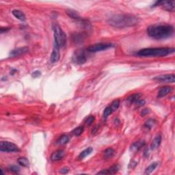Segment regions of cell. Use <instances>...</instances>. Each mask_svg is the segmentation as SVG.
Wrapping results in <instances>:
<instances>
[{
  "instance_id": "1",
  "label": "cell",
  "mask_w": 175,
  "mask_h": 175,
  "mask_svg": "<svg viewBox=\"0 0 175 175\" xmlns=\"http://www.w3.org/2000/svg\"><path fill=\"white\" fill-rule=\"evenodd\" d=\"M147 34L157 40H162L171 37L174 34V28L169 24H155L148 27Z\"/></svg>"
},
{
  "instance_id": "2",
  "label": "cell",
  "mask_w": 175,
  "mask_h": 175,
  "mask_svg": "<svg viewBox=\"0 0 175 175\" xmlns=\"http://www.w3.org/2000/svg\"><path fill=\"white\" fill-rule=\"evenodd\" d=\"M138 21V18L133 14H118L111 16L108 19V23L114 28H125L135 26Z\"/></svg>"
},
{
  "instance_id": "3",
  "label": "cell",
  "mask_w": 175,
  "mask_h": 175,
  "mask_svg": "<svg viewBox=\"0 0 175 175\" xmlns=\"http://www.w3.org/2000/svg\"><path fill=\"white\" fill-rule=\"evenodd\" d=\"M174 52V48L159 47V48L142 49L137 53V55L140 57H164Z\"/></svg>"
},
{
  "instance_id": "4",
  "label": "cell",
  "mask_w": 175,
  "mask_h": 175,
  "mask_svg": "<svg viewBox=\"0 0 175 175\" xmlns=\"http://www.w3.org/2000/svg\"><path fill=\"white\" fill-rule=\"evenodd\" d=\"M53 36H54L55 43L59 47H64L67 44V35L59 25L55 24L53 26Z\"/></svg>"
},
{
  "instance_id": "5",
  "label": "cell",
  "mask_w": 175,
  "mask_h": 175,
  "mask_svg": "<svg viewBox=\"0 0 175 175\" xmlns=\"http://www.w3.org/2000/svg\"><path fill=\"white\" fill-rule=\"evenodd\" d=\"M114 47V45L112 43H96V44L92 45L90 46L87 49L89 52L91 53H96L99 52V51H105L107 49L112 48Z\"/></svg>"
},
{
  "instance_id": "6",
  "label": "cell",
  "mask_w": 175,
  "mask_h": 175,
  "mask_svg": "<svg viewBox=\"0 0 175 175\" xmlns=\"http://www.w3.org/2000/svg\"><path fill=\"white\" fill-rule=\"evenodd\" d=\"M0 151L1 152H8V153H14L18 152L19 149L15 144L7 141H2L0 143Z\"/></svg>"
},
{
  "instance_id": "7",
  "label": "cell",
  "mask_w": 175,
  "mask_h": 175,
  "mask_svg": "<svg viewBox=\"0 0 175 175\" xmlns=\"http://www.w3.org/2000/svg\"><path fill=\"white\" fill-rule=\"evenodd\" d=\"M87 60L85 52L81 49L76 50L73 55V61L77 64L81 65L84 64Z\"/></svg>"
},
{
  "instance_id": "8",
  "label": "cell",
  "mask_w": 175,
  "mask_h": 175,
  "mask_svg": "<svg viewBox=\"0 0 175 175\" xmlns=\"http://www.w3.org/2000/svg\"><path fill=\"white\" fill-rule=\"evenodd\" d=\"M156 6H162L164 10L167 11L174 12L175 8V1H157L153 4V7Z\"/></svg>"
},
{
  "instance_id": "9",
  "label": "cell",
  "mask_w": 175,
  "mask_h": 175,
  "mask_svg": "<svg viewBox=\"0 0 175 175\" xmlns=\"http://www.w3.org/2000/svg\"><path fill=\"white\" fill-rule=\"evenodd\" d=\"M153 79L161 83H174L175 81V75L174 74H166V75L157 76L153 78Z\"/></svg>"
},
{
  "instance_id": "10",
  "label": "cell",
  "mask_w": 175,
  "mask_h": 175,
  "mask_svg": "<svg viewBox=\"0 0 175 175\" xmlns=\"http://www.w3.org/2000/svg\"><path fill=\"white\" fill-rule=\"evenodd\" d=\"M60 47L58 45L55 44L54 43V46H53V49L52 51V53H51V59L50 60L52 63H56L59 61L60 60Z\"/></svg>"
},
{
  "instance_id": "11",
  "label": "cell",
  "mask_w": 175,
  "mask_h": 175,
  "mask_svg": "<svg viewBox=\"0 0 175 175\" xmlns=\"http://www.w3.org/2000/svg\"><path fill=\"white\" fill-rule=\"evenodd\" d=\"M28 51V48L26 47H19V48H16L15 49H13L11 52L10 53V57H16L18 56V55H23L25 53H26Z\"/></svg>"
},
{
  "instance_id": "12",
  "label": "cell",
  "mask_w": 175,
  "mask_h": 175,
  "mask_svg": "<svg viewBox=\"0 0 175 175\" xmlns=\"http://www.w3.org/2000/svg\"><path fill=\"white\" fill-rule=\"evenodd\" d=\"M65 155V152L63 150H57V151L53 152L51 156V159L52 161H59L62 159Z\"/></svg>"
},
{
  "instance_id": "13",
  "label": "cell",
  "mask_w": 175,
  "mask_h": 175,
  "mask_svg": "<svg viewBox=\"0 0 175 175\" xmlns=\"http://www.w3.org/2000/svg\"><path fill=\"white\" fill-rule=\"evenodd\" d=\"M145 145V142L144 140H138L135 142L133 144H132L131 146L130 150L133 153H136L138 151H140L144 146Z\"/></svg>"
},
{
  "instance_id": "14",
  "label": "cell",
  "mask_w": 175,
  "mask_h": 175,
  "mask_svg": "<svg viewBox=\"0 0 175 175\" xmlns=\"http://www.w3.org/2000/svg\"><path fill=\"white\" fill-rule=\"evenodd\" d=\"M119 166L118 165H114L112 167H110L108 169H106L102 170V171L98 172L97 174H113L116 173L119 170Z\"/></svg>"
},
{
  "instance_id": "15",
  "label": "cell",
  "mask_w": 175,
  "mask_h": 175,
  "mask_svg": "<svg viewBox=\"0 0 175 175\" xmlns=\"http://www.w3.org/2000/svg\"><path fill=\"white\" fill-rule=\"evenodd\" d=\"M172 87H171V86H164V87L160 88L159 92H158L157 96L159 98L164 97V96L168 95V94L170 93V92H172Z\"/></svg>"
},
{
  "instance_id": "16",
  "label": "cell",
  "mask_w": 175,
  "mask_h": 175,
  "mask_svg": "<svg viewBox=\"0 0 175 175\" xmlns=\"http://www.w3.org/2000/svg\"><path fill=\"white\" fill-rule=\"evenodd\" d=\"M162 142V136L160 135H157L153 141H152L151 145V150H156L160 146V144Z\"/></svg>"
},
{
  "instance_id": "17",
  "label": "cell",
  "mask_w": 175,
  "mask_h": 175,
  "mask_svg": "<svg viewBox=\"0 0 175 175\" xmlns=\"http://www.w3.org/2000/svg\"><path fill=\"white\" fill-rule=\"evenodd\" d=\"M12 13L17 19L21 21H24L26 19V16L25 14L19 10H13L12 11Z\"/></svg>"
},
{
  "instance_id": "18",
  "label": "cell",
  "mask_w": 175,
  "mask_h": 175,
  "mask_svg": "<svg viewBox=\"0 0 175 175\" xmlns=\"http://www.w3.org/2000/svg\"><path fill=\"white\" fill-rule=\"evenodd\" d=\"M115 154V151L112 148H108L106 149L103 153V157L105 159H111Z\"/></svg>"
},
{
  "instance_id": "19",
  "label": "cell",
  "mask_w": 175,
  "mask_h": 175,
  "mask_svg": "<svg viewBox=\"0 0 175 175\" xmlns=\"http://www.w3.org/2000/svg\"><path fill=\"white\" fill-rule=\"evenodd\" d=\"M141 96H142V94L140 93H135V94H131V95L129 96V97H127V102L129 104L135 103L136 102L137 100L140 98Z\"/></svg>"
},
{
  "instance_id": "20",
  "label": "cell",
  "mask_w": 175,
  "mask_h": 175,
  "mask_svg": "<svg viewBox=\"0 0 175 175\" xmlns=\"http://www.w3.org/2000/svg\"><path fill=\"white\" fill-rule=\"evenodd\" d=\"M66 12H67V14L70 16V17L73 18V19L81 20V16H80L79 14H78V12L77 11H75V10L69 9V10H67V11H66Z\"/></svg>"
},
{
  "instance_id": "21",
  "label": "cell",
  "mask_w": 175,
  "mask_h": 175,
  "mask_svg": "<svg viewBox=\"0 0 175 175\" xmlns=\"http://www.w3.org/2000/svg\"><path fill=\"white\" fill-rule=\"evenodd\" d=\"M155 124H156V120H155V119L149 118V119H148V120L145 123V124H144V127H145L146 129L150 130V129L153 128V127L155 126Z\"/></svg>"
},
{
  "instance_id": "22",
  "label": "cell",
  "mask_w": 175,
  "mask_h": 175,
  "mask_svg": "<svg viewBox=\"0 0 175 175\" xmlns=\"http://www.w3.org/2000/svg\"><path fill=\"white\" fill-rule=\"evenodd\" d=\"M92 151H93V149H92V147L88 148V149H85V150H84V151H82L81 153L79 154V157H78V158H79V159H84V158L87 157L88 155H89L90 154L92 153Z\"/></svg>"
},
{
  "instance_id": "23",
  "label": "cell",
  "mask_w": 175,
  "mask_h": 175,
  "mask_svg": "<svg viewBox=\"0 0 175 175\" xmlns=\"http://www.w3.org/2000/svg\"><path fill=\"white\" fill-rule=\"evenodd\" d=\"M158 165H159V163H158V162H153V163H152L151 165H150L149 167L146 169L145 174H151L152 172L155 170V168L157 167Z\"/></svg>"
},
{
  "instance_id": "24",
  "label": "cell",
  "mask_w": 175,
  "mask_h": 175,
  "mask_svg": "<svg viewBox=\"0 0 175 175\" xmlns=\"http://www.w3.org/2000/svg\"><path fill=\"white\" fill-rule=\"evenodd\" d=\"M69 142V137L67 135H62L60 138L57 140V144L60 145H64L67 144Z\"/></svg>"
},
{
  "instance_id": "25",
  "label": "cell",
  "mask_w": 175,
  "mask_h": 175,
  "mask_svg": "<svg viewBox=\"0 0 175 175\" xmlns=\"http://www.w3.org/2000/svg\"><path fill=\"white\" fill-rule=\"evenodd\" d=\"M17 162L19 165L23 166V167H28V166L30 165V162H29V160L27 159L26 157H24L18 158Z\"/></svg>"
},
{
  "instance_id": "26",
  "label": "cell",
  "mask_w": 175,
  "mask_h": 175,
  "mask_svg": "<svg viewBox=\"0 0 175 175\" xmlns=\"http://www.w3.org/2000/svg\"><path fill=\"white\" fill-rule=\"evenodd\" d=\"M84 130V127H82V126L78 127L73 131V133L75 135V136H77V137L79 136V135H81L82 133H83Z\"/></svg>"
},
{
  "instance_id": "27",
  "label": "cell",
  "mask_w": 175,
  "mask_h": 175,
  "mask_svg": "<svg viewBox=\"0 0 175 175\" xmlns=\"http://www.w3.org/2000/svg\"><path fill=\"white\" fill-rule=\"evenodd\" d=\"M114 112L112 110V108L110 106L107 107V108L104 110L103 112V117L104 118H107L108 116H110V115L112 114V112Z\"/></svg>"
},
{
  "instance_id": "28",
  "label": "cell",
  "mask_w": 175,
  "mask_h": 175,
  "mask_svg": "<svg viewBox=\"0 0 175 175\" xmlns=\"http://www.w3.org/2000/svg\"><path fill=\"white\" fill-rule=\"evenodd\" d=\"M119 106H120V101H119V100L117 99V100L114 101L111 103L110 107L112 108L113 111H115L118 108Z\"/></svg>"
},
{
  "instance_id": "29",
  "label": "cell",
  "mask_w": 175,
  "mask_h": 175,
  "mask_svg": "<svg viewBox=\"0 0 175 175\" xmlns=\"http://www.w3.org/2000/svg\"><path fill=\"white\" fill-rule=\"evenodd\" d=\"M94 116H89L88 117L86 118V119L85 120V123L87 125H91L93 122L94 121Z\"/></svg>"
},
{
  "instance_id": "30",
  "label": "cell",
  "mask_w": 175,
  "mask_h": 175,
  "mask_svg": "<svg viewBox=\"0 0 175 175\" xmlns=\"http://www.w3.org/2000/svg\"><path fill=\"white\" fill-rule=\"evenodd\" d=\"M145 103H146L145 101L144 100V99H140V98L137 100V101L135 103V104L136 105V106L137 107H142V106H143L144 105H145Z\"/></svg>"
},
{
  "instance_id": "31",
  "label": "cell",
  "mask_w": 175,
  "mask_h": 175,
  "mask_svg": "<svg viewBox=\"0 0 175 175\" xmlns=\"http://www.w3.org/2000/svg\"><path fill=\"white\" fill-rule=\"evenodd\" d=\"M10 171L14 172V173H18L19 172V168L17 167L16 166H12L11 167H10Z\"/></svg>"
},
{
  "instance_id": "32",
  "label": "cell",
  "mask_w": 175,
  "mask_h": 175,
  "mask_svg": "<svg viewBox=\"0 0 175 175\" xmlns=\"http://www.w3.org/2000/svg\"><path fill=\"white\" fill-rule=\"evenodd\" d=\"M69 168L68 167H64L62 168V169L60 170V172L61 174H67L68 172H69Z\"/></svg>"
},
{
  "instance_id": "33",
  "label": "cell",
  "mask_w": 175,
  "mask_h": 175,
  "mask_svg": "<svg viewBox=\"0 0 175 175\" xmlns=\"http://www.w3.org/2000/svg\"><path fill=\"white\" fill-rule=\"evenodd\" d=\"M40 75H41V73H40V71H34V73H33L32 74V76L33 77H34V78H36V77H39Z\"/></svg>"
},
{
  "instance_id": "34",
  "label": "cell",
  "mask_w": 175,
  "mask_h": 175,
  "mask_svg": "<svg viewBox=\"0 0 175 175\" xmlns=\"http://www.w3.org/2000/svg\"><path fill=\"white\" fill-rule=\"evenodd\" d=\"M149 112H150L149 109H144V110H142V112H141V116H145V115L149 114Z\"/></svg>"
},
{
  "instance_id": "35",
  "label": "cell",
  "mask_w": 175,
  "mask_h": 175,
  "mask_svg": "<svg viewBox=\"0 0 175 175\" xmlns=\"http://www.w3.org/2000/svg\"><path fill=\"white\" fill-rule=\"evenodd\" d=\"M9 30H10L9 28H6V29H4V28H1V30H0V31H1V34H4V33H5V32H8V31Z\"/></svg>"
}]
</instances>
